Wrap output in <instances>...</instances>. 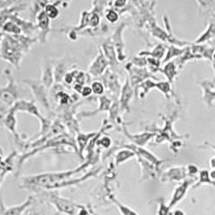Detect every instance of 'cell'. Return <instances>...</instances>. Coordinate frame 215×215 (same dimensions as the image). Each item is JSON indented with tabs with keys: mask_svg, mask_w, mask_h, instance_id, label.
Returning a JSON list of instances; mask_svg holds the SVG:
<instances>
[{
	"mask_svg": "<svg viewBox=\"0 0 215 215\" xmlns=\"http://www.w3.org/2000/svg\"><path fill=\"white\" fill-rule=\"evenodd\" d=\"M98 100L99 102V105L98 107L94 109V110H91V111H84L82 112L80 114H77V118L78 119H83V118H87V117H92L93 115H96L99 112H102V111H109L112 103H113V100L110 99V98L109 96H105L102 95L98 98Z\"/></svg>",
	"mask_w": 215,
	"mask_h": 215,
	"instance_id": "obj_13",
	"label": "cell"
},
{
	"mask_svg": "<svg viewBox=\"0 0 215 215\" xmlns=\"http://www.w3.org/2000/svg\"><path fill=\"white\" fill-rule=\"evenodd\" d=\"M97 134V131L95 132H91V133H82V132H78L76 135V141L77 145H78V150L79 152L82 154L83 150L88 145L90 140L92 139Z\"/></svg>",
	"mask_w": 215,
	"mask_h": 215,
	"instance_id": "obj_17",
	"label": "cell"
},
{
	"mask_svg": "<svg viewBox=\"0 0 215 215\" xmlns=\"http://www.w3.org/2000/svg\"><path fill=\"white\" fill-rule=\"evenodd\" d=\"M10 110H12L15 113H17L18 111L26 112L28 114L35 116L39 119L40 124V130L38 134V137L39 136L41 137L44 135H46L49 131V129H51V125H52L51 119L45 118L40 113L38 107L34 100H31V101H27V100H23V99L19 100L15 102V104L10 109Z\"/></svg>",
	"mask_w": 215,
	"mask_h": 215,
	"instance_id": "obj_3",
	"label": "cell"
},
{
	"mask_svg": "<svg viewBox=\"0 0 215 215\" xmlns=\"http://www.w3.org/2000/svg\"><path fill=\"white\" fill-rule=\"evenodd\" d=\"M176 215H182V214L181 212H179V211H178V212L176 213Z\"/></svg>",
	"mask_w": 215,
	"mask_h": 215,
	"instance_id": "obj_33",
	"label": "cell"
},
{
	"mask_svg": "<svg viewBox=\"0 0 215 215\" xmlns=\"http://www.w3.org/2000/svg\"><path fill=\"white\" fill-rule=\"evenodd\" d=\"M165 46L164 44H157L152 47L151 50L139 51L138 55L143 56H151L158 60H161L163 57V56L165 55Z\"/></svg>",
	"mask_w": 215,
	"mask_h": 215,
	"instance_id": "obj_18",
	"label": "cell"
},
{
	"mask_svg": "<svg viewBox=\"0 0 215 215\" xmlns=\"http://www.w3.org/2000/svg\"><path fill=\"white\" fill-rule=\"evenodd\" d=\"M68 63L65 60H60L54 64V76L55 83H61L65 75L68 72Z\"/></svg>",
	"mask_w": 215,
	"mask_h": 215,
	"instance_id": "obj_16",
	"label": "cell"
},
{
	"mask_svg": "<svg viewBox=\"0 0 215 215\" xmlns=\"http://www.w3.org/2000/svg\"><path fill=\"white\" fill-rule=\"evenodd\" d=\"M155 89L159 90L161 92L166 98L169 97V94L171 92V84L169 82H165V81H161L156 82V87Z\"/></svg>",
	"mask_w": 215,
	"mask_h": 215,
	"instance_id": "obj_25",
	"label": "cell"
},
{
	"mask_svg": "<svg viewBox=\"0 0 215 215\" xmlns=\"http://www.w3.org/2000/svg\"><path fill=\"white\" fill-rule=\"evenodd\" d=\"M121 129L123 130L124 134L125 135L127 138L129 140H130L131 142H133L134 144L139 145V146H143L145 145H146L151 139L155 136V134L153 132H148L145 131L142 134H135V135H132L130 134L127 128L125 126V123L123 122V124L121 125Z\"/></svg>",
	"mask_w": 215,
	"mask_h": 215,
	"instance_id": "obj_12",
	"label": "cell"
},
{
	"mask_svg": "<svg viewBox=\"0 0 215 215\" xmlns=\"http://www.w3.org/2000/svg\"><path fill=\"white\" fill-rule=\"evenodd\" d=\"M101 49L102 52H103V54L105 55L106 58L109 62V64H110V66L112 67L115 66L116 65L119 64V62L118 60L117 51H116V49L114 47V44H113L111 39L109 38V40H105L102 44Z\"/></svg>",
	"mask_w": 215,
	"mask_h": 215,
	"instance_id": "obj_15",
	"label": "cell"
},
{
	"mask_svg": "<svg viewBox=\"0 0 215 215\" xmlns=\"http://www.w3.org/2000/svg\"><path fill=\"white\" fill-rule=\"evenodd\" d=\"M91 88L92 90V92L97 96H99V97L102 96L105 92L104 85L102 84V82H99V80H95V81L92 82Z\"/></svg>",
	"mask_w": 215,
	"mask_h": 215,
	"instance_id": "obj_24",
	"label": "cell"
},
{
	"mask_svg": "<svg viewBox=\"0 0 215 215\" xmlns=\"http://www.w3.org/2000/svg\"><path fill=\"white\" fill-rule=\"evenodd\" d=\"M26 53L17 35L1 33V56L3 59L19 68L21 60Z\"/></svg>",
	"mask_w": 215,
	"mask_h": 215,
	"instance_id": "obj_1",
	"label": "cell"
},
{
	"mask_svg": "<svg viewBox=\"0 0 215 215\" xmlns=\"http://www.w3.org/2000/svg\"><path fill=\"white\" fill-rule=\"evenodd\" d=\"M126 24L122 22L117 26L114 29L112 36L110 37L114 47L117 51L118 60L119 62H124L127 58L125 54V44L124 41V30L126 28Z\"/></svg>",
	"mask_w": 215,
	"mask_h": 215,
	"instance_id": "obj_7",
	"label": "cell"
},
{
	"mask_svg": "<svg viewBox=\"0 0 215 215\" xmlns=\"http://www.w3.org/2000/svg\"><path fill=\"white\" fill-rule=\"evenodd\" d=\"M104 15H105V19H107V21L110 24H115L119 21L120 14L119 13L114 9V8L109 7L107 8L104 11Z\"/></svg>",
	"mask_w": 215,
	"mask_h": 215,
	"instance_id": "obj_23",
	"label": "cell"
},
{
	"mask_svg": "<svg viewBox=\"0 0 215 215\" xmlns=\"http://www.w3.org/2000/svg\"><path fill=\"white\" fill-rule=\"evenodd\" d=\"M92 93V88L91 86L89 85H85L83 87V88L82 90V92H81V96L83 97V98H89L91 96V94Z\"/></svg>",
	"mask_w": 215,
	"mask_h": 215,
	"instance_id": "obj_31",
	"label": "cell"
},
{
	"mask_svg": "<svg viewBox=\"0 0 215 215\" xmlns=\"http://www.w3.org/2000/svg\"><path fill=\"white\" fill-rule=\"evenodd\" d=\"M100 79L109 96L112 97L114 100H119L122 86L118 74L113 71L112 67H109L103 75L100 76Z\"/></svg>",
	"mask_w": 215,
	"mask_h": 215,
	"instance_id": "obj_6",
	"label": "cell"
},
{
	"mask_svg": "<svg viewBox=\"0 0 215 215\" xmlns=\"http://www.w3.org/2000/svg\"><path fill=\"white\" fill-rule=\"evenodd\" d=\"M57 4H62V2H48L44 8L45 12L51 19H56L60 15V10Z\"/></svg>",
	"mask_w": 215,
	"mask_h": 215,
	"instance_id": "obj_19",
	"label": "cell"
},
{
	"mask_svg": "<svg viewBox=\"0 0 215 215\" xmlns=\"http://www.w3.org/2000/svg\"><path fill=\"white\" fill-rule=\"evenodd\" d=\"M77 69H72L71 71H69L65 76H64L63 82L66 85H71L73 82H75V76H76V72H77Z\"/></svg>",
	"mask_w": 215,
	"mask_h": 215,
	"instance_id": "obj_29",
	"label": "cell"
},
{
	"mask_svg": "<svg viewBox=\"0 0 215 215\" xmlns=\"http://www.w3.org/2000/svg\"><path fill=\"white\" fill-rule=\"evenodd\" d=\"M133 155H134V152L131 151H128V150L120 151L117 154V156H116L117 163H120V162L124 161L125 160H126V159L133 156Z\"/></svg>",
	"mask_w": 215,
	"mask_h": 215,
	"instance_id": "obj_28",
	"label": "cell"
},
{
	"mask_svg": "<svg viewBox=\"0 0 215 215\" xmlns=\"http://www.w3.org/2000/svg\"><path fill=\"white\" fill-rule=\"evenodd\" d=\"M182 50H180V49L176 48V47H174V46H170V47H168L167 51H166V53H165V55L164 59H163V61H162V63L167 62H168L170 59H171L173 56H176L179 55V54H182Z\"/></svg>",
	"mask_w": 215,
	"mask_h": 215,
	"instance_id": "obj_26",
	"label": "cell"
},
{
	"mask_svg": "<svg viewBox=\"0 0 215 215\" xmlns=\"http://www.w3.org/2000/svg\"><path fill=\"white\" fill-rule=\"evenodd\" d=\"M23 82L25 83L30 88L35 100L40 102V104L50 114V115L54 114V112L51 109V102L47 95V91H46L47 88L42 83V82L40 80L36 79L25 78L23 79Z\"/></svg>",
	"mask_w": 215,
	"mask_h": 215,
	"instance_id": "obj_4",
	"label": "cell"
},
{
	"mask_svg": "<svg viewBox=\"0 0 215 215\" xmlns=\"http://www.w3.org/2000/svg\"><path fill=\"white\" fill-rule=\"evenodd\" d=\"M146 61H147L146 67L151 73L155 74V73H157L158 72L161 71V64H162L161 60H158V59L151 57V56H147Z\"/></svg>",
	"mask_w": 215,
	"mask_h": 215,
	"instance_id": "obj_22",
	"label": "cell"
},
{
	"mask_svg": "<svg viewBox=\"0 0 215 215\" xmlns=\"http://www.w3.org/2000/svg\"><path fill=\"white\" fill-rule=\"evenodd\" d=\"M40 81L47 88H51L55 84L54 62H51L49 58H45L42 61Z\"/></svg>",
	"mask_w": 215,
	"mask_h": 215,
	"instance_id": "obj_11",
	"label": "cell"
},
{
	"mask_svg": "<svg viewBox=\"0 0 215 215\" xmlns=\"http://www.w3.org/2000/svg\"><path fill=\"white\" fill-rule=\"evenodd\" d=\"M112 144V139L109 136H102V137H100L99 139L97 140V143L96 145H98V146H102V147H104V148H109Z\"/></svg>",
	"mask_w": 215,
	"mask_h": 215,
	"instance_id": "obj_30",
	"label": "cell"
},
{
	"mask_svg": "<svg viewBox=\"0 0 215 215\" xmlns=\"http://www.w3.org/2000/svg\"><path fill=\"white\" fill-rule=\"evenodd\" d=\"M161 73H163L165 76L167 77L169 82H172L174 77L177 74V68H176V66L174 62H168L161 69L160 71Z\"/></svg>",
	"mask_w": 215,
	"mask_h": 215,
	"instance_id": "obj_21",
	"label": "cell"
},
{
	"mask_svg": "<svg viewBox=\"0 0 215 215\" xmlns=\"http://www.w3.org/2000/svg\"><path fill=\"white\" fill-rule=\"evenodd\" d=\"M35 21L38 29L40 30V35L38 36L39 40L42 43H46L49 32L52 30L51 29V19L46 13L45 10L42 9L37 14Z\"/></svg>",
	"mask_w": 215,
	"mask_h": 215,
	"instance_id": "obj_10",
	"label": "cell"
},
{
	"mask_svg": "<svg viewBox=\"0 0 215 215\" xmlns=\"http://www.w3.org/2000/svg\"><path fill=\"white\" fill-rule=\"evenodd\" d=\"M109 66H110L109 62L106 58L101 48H99L97 56L89 65L88 72L91 76L98 77L103 75V73L109 68Z\"/></svg>",
	"mask_w": 215,
	"mask_h": 215,
	"instance_id": "obj_8",
	"label": "cell"
},
{
	"mask_svg": "<svg viewBox=\"0 0 215 215\" xmlns=\"http://www.w3.org/2000/svg\"><path fill=\"white\" fill-rule=\"evenodd\" d=\"M147 56H136L135 57H133L130 61V62L138 66V67H146L147 65Z\"/></svg>",
	"mask_w": 215,
	"mask_h": 215,
	"instance_id": "obj_27",
	"label": "cell"
},
{
	"mask_svg": "<svg viewBox=\"0 0 215 215\" xmlns=\"http://www.w3.org/2000/svg\"><path fill=\"white\" fill-rule=\"evenodd\" d=\"M1 29L2 32L9 35H20L22 32V29L19 28V26L11 20H8L3 25H2Z\"/></svg>",
	"mask_w": 215,
	"mask_h": 215,
	"instance_id": "obj_20",
	"label": "cell"
},
{
	"mask_svg": "<svg viewBox=\"0 0 215 215\" xmlns=\"http://www.w3.org/2000/svg\"><path fill=\"white\" fill-rule=\"evenodd\" d=\"M83 85H82V84H80V83H74V85H73V89L75 90V92H76V93H78V94H81V92H82V90L83 88Z\"/></svg>",
	"mask_w": 215,
	"mask_h": 215,
	"instance_id": "obj_32",
	"label": "cell"
},
{
	"mask_svg": "<svg viewBox=\"0 0 215 215\" xmlns=\"http://www.w3.org/2000/svg\"><path fill=\"white\" fill-rule=\"evenodd\" d=\"M15 114H16L15 112H13V111L9 109L6 114L1 118H2L3 124L13 134L15 141L17 143H19V142H23L24 140L21 139V136L19 135V133L16 130L17 122H16V115H15Z\"/></svg>",
	"mask_w": 215,
	"mask_h": 215,
	"instance_id": "obj_14",
	"label": "cell"
},
{
	"mask_svg": "<svg viewBox=\"0 0 215 215\" xmlns=\"http://www.w3.org/2000/svg\"><path fill=\"white\" fill-rule=\"evenodd\" d=\"M125 68L128 72V76L132 88L135 89V92L139 85L147 79L158 80V77L151 73L147 67H138L131 63L130 62L125 66Z\"/></svg>",
	"mask_w": 215,
	"mask_h": 215,
	"instance_id": "obj_5",
	"label": "cell"
},
{
	"mask_svg": "<svg viewBox=\"0 0 215 215\" xmlns=\"http://www.w3.org/2000/svg\"><path fill=\"white\" fill-rule=\"evenodd\" d=\"M3 73L8 80L6 86L1 88L0 101H1V117L6 114L15 102L19 101V90L15 82L12 72L9 69L6 68L3 70Z\"/></svg>",
	"mask_w": 215,
	"mask_h": 215,
	"instance_id": "obj_2",
	"label": "cell"
},
{
	"mask_svg": "<svg viewBox=\"0 0 215 215\" xmlns=\"http://www.w3.org/2000/svg\"><path fill=\"white\" fill-rule=\"evenodd\" d=\"M135 95V89L132 88L128 74L125 76V83L122 86L120 96L119 98V108H120V113H129L130 108H129V102L133 98Z\"/></svg>",
	"mask_w": 215,
	"mask_h": 215,
	"instance_id": "obj_9",
	"label": "cell"
}]
</instances>
